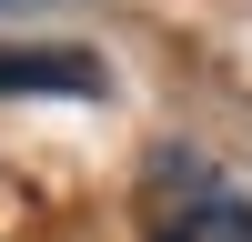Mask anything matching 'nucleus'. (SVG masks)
<instances>
[{
    "mask_svg": "<svg viewBox=\"0 0 252 242\" xmlns=\"http://www.w3.org/2000/svg\"><path fill=\"white\" fill-rule=\"evenodd\" d=\"M152 242H252V202L182 161V202H152Z\"/></svg>",
    "mask_w": 252,
    "mask_h": 242,
    "instance_id": "1",
    "label": "nucleus"
},
{
    "mask_svg": "<svg viewBox=\"0 0 252 242\" xmlns=\"http://www.w3.org/2000/svg\"><path fill=\"white\" fill-rule=\"evenodd\" d=\"M0 91H101V60H81V51H0Z\"/></svg>",
    "mask_w": 252,
    "mask_h": 242,
    "instance_id": "2",
    "label": "nucleus"
},
{
    "mask_svg": "<svg viewBox=\"0 0 252 242\" xmlns=\"http://www.w3.org/2000/svg\"><path fill=\"white\" fill-rule=\"evenodd\" d=\"M0 10H51V0H0Z\"/></svg>",
    "mask_w": 252,
    "mask_h": 242,
    "instance_id": "3",
    "label": "nucleus"
}]
</instances>
